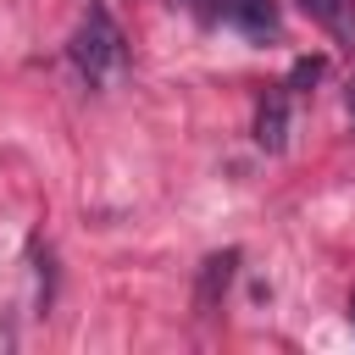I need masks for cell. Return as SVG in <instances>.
<instances>
[{"instance_id": "cell-1", "label": "cell", "mask_w": 355, "mask_h": 355, "mask_svg": "<svg viewBox=\"0 0 355 355\" xmlns=\"http://www.w3.org/2000/svg\"><path fill=\"white\" fill-rule=\"evenodd\" d=\"M67 55H72V67H78V78H83L89 89L111 83V72L122 67V33H116L105 0H89L78 33H72V44H67Z\"/></svg>"}, {"instance_id": "cell-2", "label": "cell", "mask_w": 355, "mask_h": 355, "mask_svg": "<svg viewBox=\"0 0 355 355\" xmlns=\"http://www.w3.org/2000/svg\"><path fill=\"white\" fill-rule=\"evenodd\" d=\"M222 17L250 39V44H272L277 39V0H222Z\"/></svg>"}, {"instance_id": "cell-3", "label": "cell", "mask_w": 355, "mask_h": 355, "mask_svg": "<svg viewBox=\"0 0 355 355\" xmlns=\"http://www.w3.org/2000/svg\"><path fill=\"white\" fill-rule=\"evenodd\" d=\"M255 144H261L266 155H283V150H288V94H283V89H272V94L255 105Z\"/></svg>"}, {"instance_id": "cell-4", "label": "cell", "mask_w": 355, "mask_h": 355, "mask_svg": "<svg viewBox=\"0 0 355 355\" xmlns=\"http://www.w3.org/2000/svg\"><path fill=\"white\" fill-rule=\"evenodd\" d=\"M233 266H239V250H222V255H211V261L200 266V288H194V311H200V316H211V311L222 305V294H227V283H233Z\"/></svg>"}, {"instance_id": "cell-5", "label": "cell", "mask_w": 355, "mask_h": 355, "mask_svg": "<svg viewBox=\"0 0 355 355\" xmlns=\"http://www.w3.org/2000/svg\"><path fill=\"white\" fill-rule=\"evenodd\" d=\"M311 22H322L344 50H355V0H300Z\"/></svg>"}, {"instance_id": "cell-6", "label": "cell", "mask_w": 355, "mask_h": 355, "mask_svg": "<svg viewBox=\"0 0 355 355\" xmlns=\"http://www.w3.org/2000/svg\"><path fill=\"white\" fill-rule=\"evenodd\" d=\"M322 72H327V61H322V55H300V61L288 67V83H283V89H311Z\"/></svg>"}, {"instance_id": "cell-7", "label": "cell", "mask_w": 355, "mask_h": 355, "mask_svg": "<svg viewBox=\"0 0 355 355\" xmlns=\"http://www.w3.org/2000/svg\"><path fill=\"white\" fill-rule=\"evenodd\" d=\"M183 6H189V11H200V17H211V6H205V0H183Z\"/></svg>"}]
</instances>
